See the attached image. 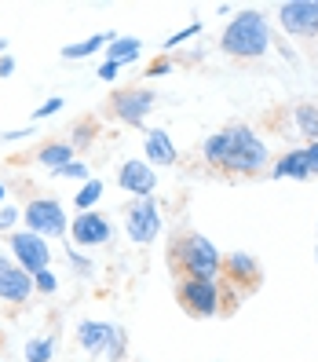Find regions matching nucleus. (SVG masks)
Instances as JSON below:
<instances>
[{"label": "nucleus", "mask_w": 318, "mask_h": 362, "mask_svg": "<svg viewBox=\"0 0 318 362\" xmlns=\"http://www.w3.org/2000/svg\"><path fill=\"white\" fill-rule=\"evenodd\" d=\"M168 264L172 271H179L183 279H220L223 267V252L216 249V242L205 238L201 230H179L168 242Z\"/></svg>", "instance_id": "nucleus-2"}, {"label": "nucleus", "mask_w": 318, "mask_h": 362, "mask_svg": "<svg viewBox=\"0 0 318 362\" xmlns=\"http://www.w3.org/2000/svg\"><path fill=\"white\" fill-rule=\"evenodd\" d=\"M73 146H70V139H48V143H40L37 146V154H33V161L40 165V168H48V173H59L62 165H70L73 161Z\"/></svg>", "instance_id": "nucleus-16"}, {"label": "nucleus", "mask_w": 318, "mask_h": 362, "mask_svg": "<svg viewBox=\"0 0 318 362\" xmlns=\"http://www.w3.org/2000/svg\"><path fill=\"white\" fill-rule=\"evenodd\" d=\"M278 26L296 40H318V0H285L278 8Z\"/></svg>", "instance_id": "nucleus-10"}, {"label": "nucleus", "mask_w": 318, "mask_h": 362, "mask_svg": "<svg viewBox=\"0 0 318 362\" xmlns=\"http://www.w3.org/2000/svg\"><path fill=\"white\" fill-rule=\"evenodd\" d=\"M0 362H4V355H0Z\"/></svg>", "instance_id": "nucleus-38"}, {"label": "nucleus", "mask_w": 318, "mask_h": 362, "mask_svg": "<svg viewBox=\"0 0 318 362\" xmlns=\"http://www.w3.org/2000/svg\"><path fill=\"white\" fill-rule=\"evenodd\" d=\"M0 55H8V37H0Z\"/></svg>", "instance_id": "nucleus-37"}, {"label": "nucleus", "mask_w": 318, "mask_h": 362, "mask_svg": "<svg viewBox=\"0 0 318 362\" xmlns=\"http://www.w3.org/2000/svg\"><path fill=\"white\" fill-rule=\"evenodd\" d=\"M139 52H143V40L139 37H117L114 33V40L106 45V62H117V66L124 70L129 62L139 59Z\"/></svg>", "instance_id": "nucleus-18"}, {"label": "nucleus", "mask_w": 318, "mask_h": 362, "mask_svg": "<svg viewBox=\"0 0 318 362\" xmlns=\"http://www.w3.org/2000/svg\"><path fill=\"white\" fill-rule=\"evenodd\" d=\"M220 282L227 289H235L238 296L245 293H257L260 282H264V267L252 252H227L223 257V267H220Z\"/></svg>", "instance_id": "nucleus-8"}, {"label": "nucleus", "mask_w": 318, "mask_h": 362, "mask_svg": "<svg viewBox=\"0 0 318 362\" xmlns=\"http://www.w3.org/2000/svg\"><path fill=\"white\" fill-rule=\"evenodd\" d=\"M293 121H296V129H300L311 143H318V110H314L311 103H300V106H296V110H293Z\"/></svg>", "instance_id": "nucleus-20"}, {"label": "nucleus", "mask_w": 318, "mask_h": 362, "mask_svg": "<svg viewBox=\"0 0 318 362\" xmlns=\"http://www.w3.org/2000/svg\"><path fill=\"white\" fill-rule=\"evenodd\" d=\"M124 351H129V333H124V326H114L110 340H106V358H110V362H124Z\"/></svg>", "instance_id": "nucleus-23"}, {"label": "nucleus", "mask_w": 318, "mask_h": 362, "mask_svg": "<svg viewBox=\"0 0 318 362\" xmlns=\"http://www.w3.org/2000/svg\"><path fill=\"white\" fill-rule=\"evenodd\" d=\"M201 158L208 168L227 176H260L271 161V151L249 124H227L201 143Z\"/></svg>", "instance_id": "nucleus-1"}, {"label": "nucleus", "mask_w": 318, "mask_h": 362, "mask_svg": "<svg viewBox=\"0 0 318 362\" xmlns=\"http://www.w3.org/2000/svg\"><path fill=\"white\" fill-rule=\"evenodd\" d=\"M198 33H201V23H190V26H183V30H176L172 37H165V45H161V48H165V55H168V52H172V48H179V45H183V40H190V37H198Z\"/></svg>", "instance_id": "nucleus-27"}, {"label": "nucleus", "mask_w": 318, "mask_h": 362, "mask_svg": "<svg viewBox=\"0 0 318 362\" xmlns=\"http://www.w3.org/2000/svg\"><path fill=\"white\" fill-rule=\"evenodd\" d=\"M99 198H102V180H88V183H81V190L73 194V205L81 209V212H92L95 205H99Z\"/></svg>", "instance_id": "nucleus-21"}, {"label": "nucleus", "mask_w": 318, "mask_h": 362, "mask_svg": "<svg viewBox=\"0 0 318 362\" xmlns=\"http://www.w3.org/2000/svg\"><path fill=\"white\" fill-rule=\"evenodd\" d=\"M8 257L23 267L26 274H37V271H45V267H52V245H48V238H40V234H33V230H11L8 234Z\"/></svg>", "instance_id": "nucleus-7"}, {"label": "nucleus", "mask_w": 318, "mask_h": 362, "mask_svg": "<svg viewBox=\"0 0 318 362\" xmlns=\"http://www.w3.org/2000/svg\"><path fill=\"white\" fill-rule=\"evenodd\" d=\"M33 293H45V296L59 293V274H55L52 267H45V271H37V274H33Z\"/></svg>", "instance_id": "nucleus-26"}, {"label": "nucleus", "mask_w": 318, "mask_h": 362, "mask_svg": "<svg viewBox=\"0 0 318 362\" xmlns=\"http://www.w3.org/2000/svg\"><path fill=\"white\" fill-rule=\"evenodd\" d=\"M220 52L235 55L242 62L264 59L271 52V26H267L264 11L245 8V11H238L235 18H230V23L223 26V33H220Z\"/></svg>", "instance_id": "nucleus-3"}, {"label": "nucleus", "mask_w": 318, "mask_h": 362, "mask_svg": "<svg viewBox=\"0 0 318 362\" xmlns=\"http://www.w3.org/2000/svg\"><path fill=\"white\" fill-rule=\"evenodd\" d=\"M165 220H161V205L158 198H132L124 205V230H129V238L136 245H151L158 242Z\"/></svg>", "instance_id": "nucleus-6"}, {"label": "nucleus", "mask_w": 318, "mask_h": 362, "mask_svg": "<svg viewBox=\"0 0 318 362\" xmlns=\"http://www.w3.org/2000/svg\"><path fill=\"white\" fill-rule=\"evenodd\" d=\"M95 132H99V124H95V121H77V124H73V136H70V146L77 151V146L95 143Z\"/></svg>", "instance_id": "nucleus-24"}, {"label": "nucleus", "mask_w": 318, "mask_h": 362, "mask_svg": "<svg viewBox=\"0 0 318 362\" xmlns=\"http://www.w3.org/2000/svg\"><path fill=\"white\" fill-rule=\"evenodd\" d=\"M62 106H66V99H62V95H52V99H45V103H40V106H37V110H33V121H45V117H52V114H59V110H62Z\"/></svg>", "instance_id": "nucleus-30"}, {"label": "nucleus", "mask_w": 318, "mask_h": 362, "mask_svg": "<svg viewBox=\"0 0 318 362\" xmlns=\"http://www.w3.org/2000/svg\"><path fill=\"white\" fill-rule=\"evenodd\" d=\"M314 260H318V257H314Z\"/></svg>", "instance_id": "nucleus-39"}, {"label": "nucleus", "mask_w": 318, "mask_h": 362, "mask_svg": "<svg viewBox=\"0 0 318 362\" xmlns=\"http://www.w3.org/2000/svg\"><path fill=\"white\" fill-rule=\"evenodd\" d=\"M117 74H121L117 62H102L99 66V81H117Z\"/></svg>", "instance_id": "nucleus-34"}, {"label": "nucleus", "mask_w": 318, "mask_h": 362, "mask_svg": "<svg viewBox=\"0 0 318 362\" xmlns=\"http://www.w3.org/2000/svg\"><path fill=\"white\" fill-rule=\"evenodd\" d=\"M117 187L129 190L132 198H154L158 173L143 158H129V161H121V168H117Z\"/></svg>", "instance_id": "nucleus-13"}, {"label": "nucleus", "mask_w": 318, "mask_h": 362, "mask_svg": "<svg viewBox=\"0 0 318 362\" xmlns=\"http://www.w3.org/2000/svg\"><path fill=\"white\" fill-rule=\"evenodd\" d=\"M4 198H8V187H4V180H0V205H4Z\"/></svg>", "instance_id": "nucleus-36"}, {"label": "nucleus", "mask_w": 318, "mask_h": 362, "mask_svg": "<svg viewBox=\"0 0 318 362\" xmlns=\"http://www.w3.org/2000/svg\"><path fill=\"white\" fill-rule=\"evenodd\" d=\"M143 154H146V165L151 168H168V165L179 161L176 143H172V136H168L165 129H146L143 132Z\"/></svg>", "instance_id": "nucleus-14"}, {"label": "nucleus", "mask_w": 318, "mask_h": 362, "mask_svg": "<svg viewBox=\"0 0 318 362\" xmlns=\"http://www.w3.org/2000/svg\"><path fill=\"white\" fill-rule=\"evenodd\" d=\"M304 158H307V173L318 176V143H307L304 146Z\"/></svg>", "instance_id": "nucleus-32"}, {"label": "nucleus", "mask_w": 318, "mask_h": 362, "mask_svg": "<svg viewBox=\"0 0 318 362\" xmlns=\"http://www.w3.org/2000/svg\"><path fill=\"white\" fill-rule=\"evenodd\" d=\"M23 223H26V230L40 234V238H62L70 230L66 209H62L59 198H30L23 205Z\"/></svg>", "instance_id": "nucleus-5"}, {"label": "nucleus", "mask_w": 318, "mask_h": 362, "mask_svg": "<svg viewBox=\"0 0 318 362\" xmlns=\"http://www.w3.org/2000/svg\"><path fill=\"white\" fill-rule=\"evenodd\" d=\"M66 234H70L73 249H95V245H106L114 238V223L99 209H92V212H77V220H70Z\"/></svg>", "instance_id": "nucleus-11"}, {"label": "nucleus", "mask_w": 318, "mask_h": 362, "mask_svg": "<svg viewBox=\"0 0 318 362\" xmlns=\"http://www.w3.org/2000/svg\"><path fill=\"white\" fill-rule=\"evenodd\" d=\"M114 333V322H99V318H84L77 326V344L88 355H106V340Z\"/></svg>", "instance_id": "nucleus-15"}, {"label": "nucleus", "mask_w": 318, "mask_h": 362, "mask_svg": "<svg viewBox=\"0 0 318 362\" xmlns=\"http://www.w3.org/2000/svg\"><path fill=\"white\" fill-rule=\"evenodd\" d=\"M33 296V274H26L8 252H0V300L4 304H26Z\"/></svg>", "instance_id": "nucleus-12"}, {"label": "nucleus", "mask_w": 318, "mask_h": 362, "mask_svg": "<svg viewBox=\"0 0 318 362\" xmlns=\"http://www.w3.org/2000/svg\"><path fill=\"white\" fill-rule=\"evenodd\" d=\"M154 103H158V95L151 88H143V84H129V88H117L110 95V114L121 124H136V129H139V124L146 121V114L154 110Z\"/></svg>", "instance_id": "nucleus-9"}, {"label": "nucleus", "mask_w": 318, "mask_h": 362, "mask_svg": "<svg viewBox=\"0 0 318 362\" xmlns=\"http://www.w3.org/2000/svg\"><path fill=\"white\" fill-rule=\"evenodd\" d=\"M114 40V33H92L88 40H77V45H66V48H59V55L66 59V62H81V59H92L95 52H102L106 45Z\"/></svg>", "instance_id": "nucleus-19"}, {"label": "nucleus", "mask_w": 318, "mask_h": 362, "mask_svg": "<svg viewBox=\"0 0 318 362\" xmlns=\"http://www.w3.org/2000/svg\"><path fill=\"white\" fill-rule=\"evenodd\" d=\"M176 300L190 318H216L223 315V289L220 279H179Z\"/></svg>", "instance_id": "nucleus-4"}, {"label": "nucleus", "mask_w": 318, "mask_h": 362, "mask_svg": "<svg viewBox=\"0 0 318 362\" xmlns=\"http://www.w3.org/2000/svg\"><path fill=\"white\" fill-rule=\"evenodd\" d=\"M52 355H55V340L52 337H33V340H26V348H23L26 362H52Z\"/></svg>", "instance_id": "nucleus-22"}, {"label": "nucleus", "mask_w": 318, "mask_h": 362, "mask_svg": "<svg viewBox=\"0 0 318 362\" xmlns=\"http://www.w3.org/2000/svg\"><path fill=\"white\" fill-rule=\"evenodd\" d=\"M165 74H172V59L168 55H158L146 62V77H165Z\"/></svg>", "instance_id": "nucleus-31"}, {"label": "nucleus", "mask_w": 318, "mask_h": 362, "mask_svg": "<svg viewBox=\"0 0 318 362\" xmlns=\"http://www.w3.org/2000/svg\"><path fill=\"white\" fill-rule=\"evenodd\" d=\"M55 176H59V180H73V183H88V180H92V173H88V161H77V158H73L70 165H62Z\"/></svg>", "instance_id": "nucleus-25"}, {"label": "nucleus", "mask_w": 318, "mask_h": 362, "mask_svg": "<svg viewBox=\"0 0 318 362\" xmlns=\"http://www.w3.org/2000/svg\"><path fill=\"white\" fill-rule=\"evenodd\" d=\"M33 136V124L30 129H11V132H0V143H15V139H30Z\"/></svg>", "instance_id": "nucleus-33"}, {"label": "nucleus", "mask_w": 318, "mask_h": 362, "mask_svg": "<svg viewBox=\"0 0 318 362\" xmlns=\"http://www.w3.org/2000/svg\"><path fill=\"white\" fill-rule=\"evenodd\" d=\"M15 74V59L11 55H0V77H11Z\"/></svg>", "instance_id": "nucleus-35"}, {"label": "nucleus", "mask_w": 318, "mask_h": 362, "mask_svg": "<svg viewBox=\"0 0 318 362\" xmlns=\"http://www.w3.org/2000/svg\"><path fill=\"white\" fill-rule=\"evenodd\" d=\"M66 260H70V267L81 274V279H92V274H95V264L88 257H81V249H73V245L66 249Z\"/></svg>", "instance_id": "nucleus-28"}, {"label": "nucleus", "mask_w": 318, "mask_h": 362, "mask_svg": "<svg viewBox=\"0 0 318 362\" xmlns=\"http://www.w3.org/2000/svg\"><path fill=\"white\" fill-rule=\"evenodd\" d=\"M18 220H23V209H15V205H0V234H11Z\"/></svg>", "instance_id": "nucleus-29"}, {"label": "nucleus", "mask_w": 318, "mask_h": 362, "mask_svg": "<svg viewBox=\"0 0 318 362\" xmlns=\"http://www.w3.org/2000/svg\"><path fill=\"white\" fill-rule=\"evenodd\" d=\"M271 180H311L304 146H300V151H285L278 161H274L271 165Z\"/></svg>", "instance_id": "nucleus-17"}]
</instances>
